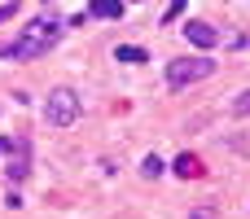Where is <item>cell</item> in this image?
<instances>
[{"instance_id": "3957f363", "label": "cell", "mask_w": 250, "mask_h": 219, "mask_svg": "<svg viewBox=\"0 0 250 219\" xmlns=\"http://www.w3.org/2000/svg\"><path fill=\"white\" fill-rule=\"evenodd\" d=\"M53 44L48 40H40L35 31H26L22 26V35H13V40H0V57H13V61H35V57H44Z\"/></svg>"}, {"instance_id": "8992f818", "label": "cell", "mask_w": 250, "mask_h": 219, "mask_svg": "<svg viewBox=\"0 0 250 219\" xmlns=\"http://www.w3.org/2000/svg\"><path fill=\"white\" fill-rule=\"evenodd\" d=\"M26 31H35L40 40H48V44H57V35H62V22H57L53 13H40V18H35V22L26 26Z\"/></svg>"}, {"instance_id": "8fae6325", "label": "cell", "mask_w": 250, "mask_h": 219, "mask_svg": "<svg viewBox=\"0 0 250 219\" xmlns=\"http://www.w3.org/2000/svg\"><path fill=\"white\" fill-rule=\"evenodd\" d=\"M233 114H242V119L250 114V88L242 92V97H237V101H233Z\"/></svg>"}, {"instance_id": "6da1fadb", "label": "cell", "mask_w": 250, "mask_h": 219, "mask_svg": "<svg viewBox=\"0 0 250 219\" xmlns=\"http://www.w3.org/2000/svg\"><path fill=\"white\" fill-rule=\"evenodd\" d=\"M79 92L75 88H53L48 92V101H44V123L48 127H70L75 119H79Z\"/></svg>"}, {"instance_id": "7a4b0ae2", "label": "cell", "mask_w": 250, "mask_h": 219, "mask_svg": "<svg viewBox=\"0 0 250 219\" xmlns=\"http://www.w3.org/2000/svg\"><path fill=\"white\" fill-rule=\"evenodd\" d=\"M211 75H215L211 57H176V61H167V83L171 88H189V83H202Z\"/></svg>"}, {"instance_id": "ba28073f", "label": "cell", "mask_w": 250, "mask_h": 219, "mask_svg": "<svg viewBox=\"0 0 250 219\" xmlns=\"http://www.w3.org/2000/svg\"><path fill=\"white\" fill-rule=\"evenodd\" d=\"M88 13L92 18H123V0H92Z\"/></svg>"}, {"instance_id": "7c38bea8", "label": "cell", "mask_w": 250, "mask_h": 219, "mask_svg": "<svg viewBox=\"0 0 250 219\" xmlns=\"http://www.w3.org/2000/svg\"><path fill=\"white\" fill-rule=\"evenodd\" d=\"M180 13H185V0H171V4H167V13H163V18H167V22H171V18H180Z\"/></svg>"}, {"instance_id": "4fadbf2b", "label": "cell", "mask_w": 250, "mask_h": 219, "mask_svg": "<svg viewBox=\"0 0 250 219\" xmlns=\"http://www.w3.org/2000/svg\"><path fill=\"white\" fill-rule=\"evenodd\" d=\"M13 13H18V0H13V4H0V22H9Z\"/></svg>"}, {"instance_id": "30bf717a", "label": "cell", "mask_w": 250, "mask_h": 219, "mask_svg": "<svg viewBox=\"0 0 250 219\" xmlns=\"http://www.w3.org/2000/svg\"><path fill=\"white\" fill-rule=\"evenodd\" d=\"M141 176H145V180H158V176H163V158H158V154H149V158L141 162Z\"/></svg>"}, {"instance_id": "52a82bcc", "label": "cell", "mask_w": 250, "mask_h": 219, "mask_svg": "<svg viewBox=\"0 0 250 219\" xmlns=\"http://www.w3.org/2000/svg\"><path fill=\"white\" fill-rule=\"evenodd\" d=\"M171 171H176L180 180H198V176H202V162H198L193 154H180V158L171 162Z\"/></svg>"}, {"instance_id": "9a60e30c", "label": "cell", "mask_w": 250, "mask_h": 219, "mask_svg": "<svg viewBox=\"0 0 250 219\" xmlns=\"http://www.w3.org/2000/svg\"><path fill=\"white\" fill-rule=\"evenodd\" d=\"M123 4H141V0H123Z\"/></svg>"}, {"instance_id": "5b68a950", "label": "cell", "mask_w": 250, "mask_h": 219, "mask_svg": "<svg viewBox=\"0 0 250 219\" xmlns=\"http://www.w3.org/2000/svg\"><path fill=\"white\" fill-rule=\"evenodd\" d=\"M185 40H189L193 48H215V44H220V31H215L211 22H185Z\"/></svg>"}, {"instance_id": "277c9868", "label": "cell", "mask_w": 250, "mask_h": 219, "mask_svg": "<svg viewBox=\"0 0 250 219\" xmlns=\"http://www.w3.org/2000/svg\"><path fill=\"white\" fill-rule=\"evenodd\" d=\"M4 176H9V184H22V180L31 176V140H26V136L9 140V162H4Z\"/></svg>"}, {"instance_id": "9c48e42d", "label": "cell", "mask_w": 250, "mask_h": 219, "mask_svg": "<svg viewBox=\"0 0 250 219\" xmlns=\"http://www.w3.org/2000/svg\"><path fill=\"white\" fill-rule=\"evenodd\" d=\"M114 61L141 66V61H149V53H145V48H136V44H123V48H114Z\"/></svg>"}, {"instance_id": "5bb4252c", "label": "cell", "mask_w": 250, "mask_h": 219, "mask_svg": "<svg viewBox=\"0 0 250 219\" xmlns=\"http://www.w3.org/2000/svg\"><path fill=\"white\" fill-rule=\"evenodd\" d=\"M189 219H215V211H211V206H198V211H193Z\"/></svg>"}]
</instances>
